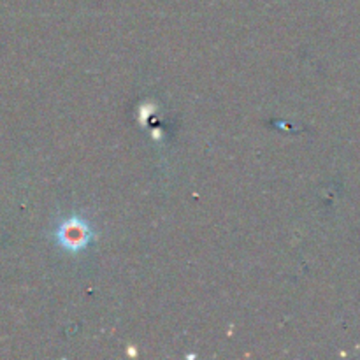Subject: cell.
Listing matches in <instances>:
<instances>
[{
	"label": "cell",
	"instance_id": "cell-1",
	"mask_svg": "<svg viewBox=\"0 0 360 360\" xmlns=\"http://www.w3.org/2000/svg\"><path fill=\"white\" fill-rule=\"evenodd\" d=\"M56 238H58L60 245L65 246L67 250H76L84 248L88 245L91 238L90 229L86 227V224L81 220H76V218H70V220L63 221L60 225V229L56 231Z\"/></svg>",
	"mask_w": 360,
	"mask_h": 360
}]
</instances>
